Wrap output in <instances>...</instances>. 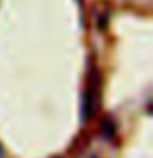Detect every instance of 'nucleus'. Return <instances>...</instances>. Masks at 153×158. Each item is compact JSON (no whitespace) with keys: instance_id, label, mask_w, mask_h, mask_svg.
Here are the masks:
<instances>
[{"instance_id":"1","label":"nucleus","mask_w":153,"mask_h":158,"mask_svg":"<svg viewBox=\"0 0 153 158\" xmlns=\"http://www.w3.org/2000/svg\"><path fill=\"white\" fill-rule=\"evenodd\" d=\"M99 94H101V76L96 66H92L89 69L87 74V82H86V89L82 94V109H81V115L84 120L91 118L97 110L99 106Z\"/></svg>"},{"instance_id":"2","label":"nucleus","mask_w":153,"mask_h":158,"mask_svg":"<svg viewBox=\"0 0 153 158\" xmlns=\"http://www.w3.org/2000/svg\"><path fill=\"white\" fill-rule=\"evenodd\" d=\"M56 158H59V156H56Z\"/></svg>"}]
</instances>
